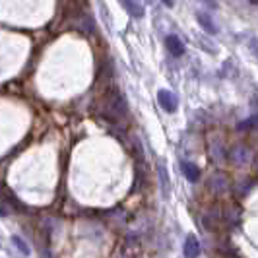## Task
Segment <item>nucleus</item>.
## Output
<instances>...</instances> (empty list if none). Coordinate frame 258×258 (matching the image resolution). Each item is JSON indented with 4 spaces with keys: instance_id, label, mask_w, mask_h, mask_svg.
I'll return each mask as SVG.
<instances>
[{
    "instance_id": "obj_1",
    "label": "nucleus",
    "mask_w": 258,
    "mask_h": 258,
    "mask_svg": "<svg viewBox=\"0 0 258 258\" xmlns=\"http://www.w3.org/2000/svg\"><path fill=\"white\" fill-rule=\"evenodd\" d=\"M126 111H128V109H126V103H124V97H122V95H118V93H111V95L107 97L103 113L109 120H116V118H120L122 115H126Z\"/></svg>"
},
{
    "instance_id": "obj_2",
    "label": "nucleus",
    "mask_w": 258,
    "mask_h": 258,
    "mask_svg": "<svg viewBox=\"0 0 258 258\" xmlns=\"http://www.w3.org/2000/svg\"><path fill=\"white\" fill-rule=\"evenodd\" d=\"M250 157H252L250 150H248L246 146H243V144H237V146H233L231 152H229V159H231V163L239 165V167L246 165V163L250 161Z\"/></svg>"
},
{
    "instance_id": "obj_3",
    "label": "nucleus",
    "mask_w": 258,
    "mask_h": 258,
    "mask_svg": "<svg viewBox=\"0 0 258 258\" xmlns=\"http://www.w3.org/2000/svg\"><path fill=\"white\" fill-rule=\"evenodd\" d=\"M157 101H159V105H161L167 113H175V111H177V97H175L173 91L161 90L157 93Z\"/></svg>"
},
{
    "instance_id": "obj_4",
    "label": "nucleus",
    "mask_w": 258,
    "mask_h": 258,
    "mask_svg": "<svg viewBox=\"0 0 258 258\" xmlns=\"http://www.w3.org/2000/svg\"><path fill=\"white\" fill-rule=\"evenodd\" d=\"M182 252H184V258H198L200 254V243L194 235H188L186 241H184V246H182Z\"/></svg>"
},
{
    "instance_id": "obj_5",
    "label": "nucleus",
    "mask_w": 258,
    "mask_h": 258,
    "mask_svg": "<svg viewBox=\"0 0 258 258\" xmlns=\"http://www.w3.org/2000/svg\"><path fill=\"white\" fill-rule=\"evenodd\" d=\"M227 186H229V179L223 175V173H218V175H214L212 179H210V188L214 190V192H225L227 190Z\"/></svg>"
},
{
    "instance_id": "obj_6",
    "label": "nucleus",
    "mask_w": 258,
    "mask_h": 258,
    "mask_svg": "<svg viewBox=\"0 0 258 258\" xmlns=\"http://www.w3.org/2000/svg\"><path fill=\"white\" fill-rule=\"evenodd\" d=\"M165 45H167L169 52H171L173 56H182L184 47H182V41L177 37V35H167V39H165Z\"/></svg>"
},
{
    "instance_id": "obj_7",
    "label": "nucleus",
    "mask_w": 258,
    "mask_h": 258,
    "mask_svg": "<svg viewBox=\"0 0 258 258\" xmlns=\"http://www.w3.org/2000/svg\"><path fill=\"white\" fill-rule=\"evenodd\" d=\"M196 20H198V24L206 29L208 33H212V35H216L218 33V27H216V24H214V20L208 16V14L204 12H198L196 14Z\"/></svg>"
},
{
    "instance_id": "obj_8",
    "label": "nucleus",
    "mask_w": 258,
    "mask_h": 258,
    "mask_svg": "<svg viewBox=\"0 0 258 258\" xmlns=\"http://www.w3.org/2000/svg\"><path fill=\"white\" fill-rule=\"evenodd\" d=\"M122 6H124V10H126L130 16H134V18H142L144 16V8L138 0H122Z\"/></svg>"
},
{
    "instance_id": "obj_9",
    "label": "nucleus",
    "mask_w": 258,
    "mask_h": 258,
    "mask_svg": "<svg viewBox=\"0 0 258 258\" xmlns=\"http://www.w3.org/2000/svg\"><path fill=\"white\" fill-rule=\"evenodd\" d=\"M182 173L186 175V179L190 182H198V177H200V171L194 163H182Z\"/></svg>"
},
{
    "instance_id": "obj_10",
    "label": "nucleus",
    "mask_w": 258,
    "mask_h": 258,
    "mask_svg": "<svg viewBox=\"0 0 258 258\" xmlns=\"http://www.w3.org/2000/svg\"><path fill=\"white\" fill-rule=\"evenodd\" d=\"M12 243L16 245V248H18V250H20L22 254H26V256L29 254V246H27L26 243H24V239H22V237L14 235V237H12Z\"/></svg>"
},
{
    "instance_id": "obj_11",
    "label": "nucleus",
    "mask_w": 258,
    "mask_h": 258,
    "mask_svg": "<svg viewBox=\"0 0 258 258\" xmlns=\"http://www.w3.org/2000/svg\"><path fill=\"white\" fill-rule=\"evenodd\" d=\"M159 175H161V182H163V190H165V182L169 181V177H165V169L159 167Z\"/></svg>"
},
{
    "instance_id": "obj_12",
    "label": "nucleus",
    "mask_w": 258,
    "mask_h": 258,
    "mask_svg": "<svg viewBox=\"0 0 258 258\" xmlns=\"http://www.w3.org/2000/svg\"><path fill=\"white\" fill-rule=\"evenodd\" d=\"M252 124H254V118H250L248 122H243V124H239V128H250Z\"/></svg>"
},
{
    "instance_id": "obj_13",
    "label": "nucleus",
    "mask_w": 258,
    "mask_h": 258,
    "mask_svg": "<svg viewBox=\"0 0 258 258\" xmlns=\"http://www.w3.org/2000/svg\"><path fill=\"white\" fill-rule=\"evenodd\" d=\"M161 2H163L165 6H169V8H171V6H175V0H161Z\"/></svg>"
}]
</instances>
